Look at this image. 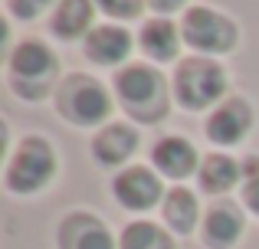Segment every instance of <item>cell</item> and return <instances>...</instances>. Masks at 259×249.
Masks as SVG:
<instances>
[{
    "label": "cell",
    "mask_w": 259,
    "mask_h": 249,
    "mask_svg": "<svg viewBox=\"0 0 259 249\" xmlns=\"http://www.w3.org/2000/svg\"><path fill=\"white\" fill-rule=\"evenodd\" d=\"M115 95L121 109L141 125H158L167 118L171 89L167 79L148 63H128L115 72Z\"/></svg>",
    "instance_id": "1"
},
{
    "label": "cell",
    "mask_w": 259,
    "mask_h": 249,
    "mask_svg": "<svg viewBox=\"0 0 259 249\" xmlns=\"http://www.w3.org/2000/svg\"><path fill=\"white\" fill-rule=\"evenodd\" d=\"M56 76H59V63L43 39H23V43L13 46L10 59H7V82H10L13 95L26 98V102L56 95L59 89Z\"/></svg>",
    "instance_id": "2"
},
{
    "label": "cell",
    "mask_w": 259,
    "mask_h": 249,
    "mask_svg": "<svg viewBox=\"0 0 259 249\" xmlns=\"http://www.w3.org/2000/svg\"><path fill=\"white\" fill-rule=\"evenodd\" d=\"M56 171H59V161L53 144L39 134H26L7 158L4 184L10 193H36L56 177Z\"/></svg>",
    "instance_id": "3"
},
{
    "label": "cell",
    "mask_w": 259,
    "mask_h": 249,
    "mask_svg": "<svg viewBox=\"0 0 259 249\" xmlns=\"http://www.w3.org/2000/svg\"><path fill=\"white\" fill-rule=\"evenodd\" d=\"M174 98L190 112L213 109L227 92V69L210 56H190L177 63L174 79H171Z\"/></svg>",
    "instance_id": "4"
},
{
    "label": "cell",
    "mask_w": 259,
    "mask_h": 249,
    "mask_svg": "<svg viewBox=\"0 0 259 249\" xmlns=\"http://www.w3.org/2000/svg\"><path fill=\"white\" fill-rule=\"evenodd\" d=\"M56 109L59 115L69 125L79 128H92L102 125L108 115H112V92L99 82L95 76H85V72H72L59 82L56 89Z\"/></svg>",
    "instance_id": "5"
},
{
    "label": "cell",
    "mask_w": 259,
    "mask_h": 249,
    "mask_svg": "<svg viewBox=\"0 0 259 249\" xmlns=\"http://www.w3.org/2000/svg\"><path fill=\"white\" fill-rule=\"evenodd\" d=\"M181 39L203 56H223L240 43V26L213 7H187L181 20Z\"/></svg>",
    "instance_id": "6"
},
{
    "label": "cell",
    "mask_w": 259,
    "mask_h": 249,
    "mask_svg": "<svg viewBox=\"0 0 259 249\" xmlns=\"http://www.w3.org/2000/svg\"><path fill=\"white\" fill-rule=\"evenodd\" d=\"M203 128H207V138L213 141V144L233 147V144H240L249 134V128H253V105L240 95L223 98V102L210 112V118H207Z\"/></svg>",
    "instance_id": "7"
},
{
    "label": "cell",
    "mask_w": 259,
    "mask_h": 249,
    "mask_svg": "<svg viewBox=\"0 0 259 249\" xmlns=\"http://www.w3.org/2000/svg\"><path fill=\"white\" fill-rule=\"evenodd\" d=\"M112 190H115V200H118L125 210H151L161 200L164 187H161V177L151 167L132 164L112 180Z\"/></svg>",
    "instance_id": "8"
},
{
    "label": "cell",
    "mask_w": 259,
    "mask_h": 249,
    "mask_svg": "<svg viewBox=\"0 0 259 249\" xmlns=\"http://www.w3.org/2000/svg\"><path fill=\"white\" fill-rule=\"evenodd\" d=\"M59 249H118L115 236L89 210H72L56 230Z\"/></svg>",
    "instance_id": "9"
},
{
    "label": "cell",
    "mask_w": 259,
    "mask_h": 249,
    "mask_svg": "<svg viewBox=\"0 0 259 249\" xmlns=\"http://www.w3.org/2000/svg\"><path fill=\"white\" fill-rule=\"evenodd\" d=\"M82 53L95 66H125L132 56V33L118 23H102L82 39Z\"/></svg>",
    "instance_id": "10"
},
{
    "label": "cell",
    "mask_w": 259,
    "mask_h": 249,
    "mask_svg": "<svg viewBox=\"0 0 259 249\" xmlns=\"http://www.w3.org/2000/svg\"><path fill=\"white\" fill-rule=\"evenodd\" d=\"M151 161H154V171L171 177V180H184V177L200 171V154H197V147L190 144L187 138H181V134L161 138L158 144L151 147Z\"/></svg>",
    "instance_id": "11"
},
{
    "label": "cell",
    "mask_w": 259,
    "mask_h": 249,
    "mask_svg": "<svg viewBox=\"0 0 259 249\" xmlns=\"http://www.w3.org/2000/svg\"><path fill=\"white\" fill-rule=\"evenodd\" d=\"M243 230H246V220L243 210L236 204H213L203 213V246L207 249H230L240 243Z\"/></svg>",
    "instance_id": "12"
},
{
    "label": "cell",
    "mask_w": 259,
    "mask_h": 249,
    "mask_svg": "<svg viewBox=\"0 0 259 249\" xmlns=\"http://www.w3.org/2000/svg\"><path fill=\"white\" fill-rule=\"evenodd\" d=\"M138 144H141V138L132 125L112 122V125L99 128V134L92 138V154L102 167H118L138 151Z\"/></svg>",
    "instance_id": "13"
},
{
    "label": "cell",
    "mask_w": 259,
    "mask_h": 249,
    "mask_svg": "<svg viewBox=\"0 0 259 249\" xmlns=\"http://www.w3.org/2000/svg\"><path fill=\"white\" fill-rule=\"evenodd\" d=\"M138 46L148 59L154 63H174L181 49V26H174L167 17H151L141 23Z\"/></svg>",
    "instance_id": "14"
},
{
    "label": "cell",
    "mask_w": 259,
    "mask_h": 249,
    "mask_svg": "<svg viewBox=\"0 0 259 249\" xmlns=\"http://www.w3.org/2000/svg\"><path fill=\"white\" fill-rule=\"evenodd\" d=\"M95 20V0H59L53 7V17H50V30L56 33L59 39L72 43L79 36H89L95 30L92 26Z\"/></svg>",
    "instance_id": "15"
},
{
    "label": "cell",
    "mask_w": 259,
    "mask_h": 249,
    "mask_svg": "<svg viewBox=\"0 0 259 249\" xmlns=\"http://www.w3.org/2000/svg\"><path fill=\"white\" fill-rule=\"evenodd\" d=\"M197 180L207 193H227L230 187H236L243 180V164H236L230 154H207L200 161Z\"/></svg>",
    "instance_id": "16"
},
{
    "label": "cell",
    "mask_w": 259,
    "mask_h": 249,
    "mask_svg": "<svg viewBox=\"0 0 259 249\" xmlns=\"http://www.w3.org/2000/svg\"><path fill=\"white\" fill-rule=\"evenodd\" d=\"M164 223L171 226L174 233L187 236L190 230L197 226V217H200V207H197V197L187 190V187H174L171 193L164 197Z\"/></svg>",
    "instance_id": "17"
},
{
    "label": "cell",
    "mask_w": 259,
    "mask_h": 249,
    "mask_svg": "<svg viewBox=\"0 0 259 249\" xmlns=\"http://www.w3.org/2000/svg\"><path fill=\"white\" fill-rule=\"evenodd\" d=\"M118 249H174V239L151 220H135L121 230Z\"/></svg>",
    "instance_id": "18"
},
{
    "label": "cell",
    "mask_w": 259,
    "mask_h": 249,
    "mask_svg": "<svg viewBox=\"0 0 259 249\" xmlns=\"http://www.w3.org/2000/svg\"><path fill=\"white\" fill-rule=\"evenodd\" d=\"M145 4L148 0H95V7H99L102 13H108L112 20H135V17H141Z\"/></svg>",
    "instance_id": "19"
},
{
    "label": "cell",
    "mask_w": 259,
    "mask_h": 249,
    "mask_svg": "<svg viewBox=\"0 0 259 249\" xmlns=\"http://www.w3.org/2000/svg\"><path fill=\"white\" fill-rule=\"evenodd\" d=\"M53 4H56V0H7V10L17 20H36L39 13L50 10Z\"/></svg>",
    "instance_id": "20"
},
{
    "label": "cell",
    "mask_w": 259,
    "mask_h": 249,
    "mask_svg": "<svg viewBox=\"0 0 259 249\" xmlns=\"http://www.w3.org/2000/svg\"><path fill=\"white\" fill-rule=\"evenodd\" d=\"M243 204H246L249 213H256V217H259V177L243 180Z\"/></svg>",
    "instance_id": "21"
},
{
    "label": "cell",
    "mask_w": 259,
    "mask_h": 249,
    "mask_svg": "<svg viewBox=\"0 0 259 249\" xmlns=\"http://www.w3.org/2000/svg\"><path fill=\"white\" fill-rule=\"evenodd\" d=\"M184 4H187V0H148V7H151L154 13H161V17H167V13H177V10H184Z\"/></svg>",
    "instance_id": "22"
}]
</instances>
